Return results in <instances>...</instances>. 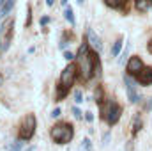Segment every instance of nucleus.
<instances>
[{
	"label": "nucleus",
	"mask_w": 152,
	"mask_h": 151,
	"mask_svg": "<svg viewBox=\"0 0 152 151\" xmlns=\"http://www.w3.org/2000/svg\"><path fill=\"white\" fill-rule=\"evenodd\" d=\"M78 62H80L81 76H83L85 80H88V78H92V76L96 75V73H94V55H88V53H87V46H85V44L80 48Z\"/></svg>",
	"instance_id": "obj_1"
},
{
	"label": "nucleus",
	"mask_w": 152,
	"mask_h": 151,
	"mask_svg": "<svg viewBox=\"0 0 152 151\" xmlns=\"http://www.w3.org/2000/svg\"><path fill=\"white\" fill-rule=\"evenodd\" d=\"M51 139L57 142V144H67V142H71V139H73V135H75V132H73V126L71 124H57V126H53L51 128Z\"/></svg>",
	"instance_id": "obj_2"
},
{
	"label": "nucleus",
	"mask_w": 152,
	"mask_h": 151,
	"mask_svg": "<svg viewBox=\"0 0 152 151\" xmlns=\"http://www.w3.org/2000/svg\"><path fill=\"white\" fill-rule=\"evenodd\" d=\"M36 115L34 114H28L25 119H23V123H21V126H20V137L23 139V141H30L32 137H34V133H36Z\"/></svg>",
	"instance_id": "obj_3"
},
{
	"label": "nucleus",
	"mask_w": 152,
	"mask_h": 151,
	"mask_svg": "<svg viewBox=\"0 0 152 151\" xmlns=\"http://www.w3.org/2000/svg\"><path fill=\"white\" fill-rule=\"evenodd\" d=\"M76 78V66L73 64H69V66H66L64 68V71H62V75H60V84L64 85V87H71L73 85V82H75Z\"/></svg>",
	"instance_id": "obj_4"
},
{
	"label": "nucleus",
	"mask_w": 152,
	"mask_h": 151,
	"mask_svg": "<svg viewBox=\"0 0 152 151\" xmlns=\"http://www.w3.org/2000/svg\"><path fill=\"white\" fill-rule=\"evenodd\" d=\"M103 117H106V121L110 124H115L118 121V117H120V107L117 103H113V101H110L108 109H106V114H103Z\"/></svg>",
	"instance_id": "obj_5"
},
{
	"label": "nucleus",
	"mask_w": 152,
	"mask_h": 151,
	"mask_svg": "<svg viewBox=\"0 0 152 151\" xmlns=\"http://www.w3.org/2000/svg\"><path fill=\"white\" fill-rule=\"evenodd\" d=\"M124 82H126V89H127V98H129V101H133V103L140 101V94H138V91H136V87H134V82H131L129 76H126Z\"/></svg>",
	"instance_id": "obj_6"
},
{
	"label": "nucleus",
	"mask_w": 152,
	"mask_h": 151,
	"mask_svg": "<svg viewBox=\"0 0 152 151\" xmlns=\"http://www.w3.org/2000/svg\"><path fill=\"white\" fill-rule=\"evenodd\" d=\"M87 39H88V44H90L96 52H103V43H101V38H99L92 29H87Z\"/></svg>",
	"instance_id": "obj_7"
},
{
	"label": "nucleus",
	"mask_w": 152,
	"mask_h": 151,
	"mask_svg": "<svg viewBox=\"0 0 152 151\" xmlns=\"http://www.w3.org/2000/svg\"><path fill=\"white\" fill-rule=\"evenodd\" d=\"M142 70H143V62H142V59H140V57H131L129 62H127V71H129L131 75H138Z\"/></svg>",
	"instance_id": "obj_8"
},
{
	"label": "nucleus",
	"mask_w": 152,
	"mask_h": 151,
	"mask_svg": "<svg viewBox=\"0 0 152 151\" xmlns=\"http://www.w3.org/2000/svg\"><path fill=\"white\" fill-rule=\"evenodd\" d=\"M136 76H138V82H140L142 85H149V84H152V68H143Z\"/></svg>",
	"instance_id": "obj_9"
},
{
	"label": "nucleus",
	"mask_w": 152,
	"mask_h": 151,
	"mask_svg": "<svg viewBox=\"0 0 152 151\" xmlns=\"http://www.w3.org/2000/svg\"><path fill=\"white\" fill-rule=\"evenodd\" d=\"M12 7H14V0H5L2 4V7H0V16H7Z\"/></svg>",
	"instance_id": "obj_10"
},
{
	"label": "nucleus",
	"mask_w": 152,
	"mask_h": 151,
	"mask_svg": "<svg viewBox=\"0 0 152 151\" xmlns=\"http://www.w3.org/2000/svg\"><path fill=\"white\" fill-rule=\"evenodd\" d=\"M134 7H136L138 11H147V9L151 7V2H149V0H136Z\"/></svg>",
	"instance_id": "obj_11"
},
{
	"label": "nucleus",
	"mask_w": 152,
	"mask_h": 151,
	"mask_svg": "<svg viewBox=\"0 0 152 151\" xmlns=\"http://www.w3.org/2000/svg\"><path fill=\"white\" fill-rule=\"evenodd\" d=\"M120 52H122V39H117V41L113 43V48H112V55L117 57Z\"/></svg>",
	"instance_id": "obj_12"
},
{
	"label": "nucleus",
	"mask_w": 152,
	"mask_h": 151,
	"mask_svg": "<svg viewBox=\"0 0 152 151\" xmlns=\"http://www.w3.org/2000/svg\"><path fill=\"white\" fill-rule=\"evenodd\" d=\"M21 148H23V142H20V141H14L12 144H9L5 150L7 151H21Z\"/></svg>",
	"instance_id": "obj_13"
},
{
	"label": "nucleus",
	"mask_w": 152,
	"mask_h": 151,
	"mask_svg": "<svg viewBox=\"0 0 152 151\" xmlns=\"http://www.w3.org/2000/svg\"><path fill=\"white\" fill-rule=\"evenodd\" d=\"M104 2H106L110 7H122L127 0H104Z\"/></svg>",
	"instance_id": "obj_14"
},
{
	"label": "nucleus",
	"mask_w": 152,
	"mask_h": 151,
	"mask_svg": "<svg viewBox=\"0 0 152 151\" xmlns=\"http://www.w3.org/2000/svg\"><path fill=\"white\" fill-rule=\"evenodd\" d=\"M64 16H66V20H67L69 23H75V16H73V11H71L69 7L64 11Z\"/></svg>",
	"instance_id": "obj_15"
},
{
	"label": "nucleus",
	"mask_w": 152,
	"mask_h": 151,
	"mask_svg": "<svg viewBox=\"0 0 152 151\" xmlns=\"http://www.w3.org/2000/svg\"><path fill=\"white\" fill-rule=\"evenodd\" d=\"M94 73H96V75L101 73V64H99V59H97L96 55H94Z\"/></svg>",
	"instance_id": "obj_16"
},
{
	"label": "nucleus",
	"mask_w": 152,
	"mask_h": 151,
	"mask_svg": "<svg viewBox=\"0 0 152 151\" xmlns=\"http://www.w3.org/2000/svg\"><path fill=\"white\" fill-rule=\"evenodd\" d=\"M75 100H76V103H81V101H83V96H81V91H76V93H75Z\"/></svg>",
	"instance_id": "obj_17"
},
{
	"label": "nucleus",
	"mask_w": 152,
	"mask_h": 151,
	"mask_svg": "<svg viewBox=\"0 0 152 151\" xmlns=\"http://www.w3.org/2000/svg\"><path fill=\"white\" fill-rule=\"evenodd\" d=\"M73 114H75L76 119H81V110H80L78 107H75V109H73Z\"/></svg>",
	"instance_id": "obj_18"
},
{
	"label": "nucleus",
	"mask_w": 152,
	"mask_h": 151,
	"mask_svg": "<svg viewBox=\"0 0 152 151\" xmlns=\"http://www.w3.org/2000/svg\"><path fill=\"white\" fill-rule=\"evenodd\" d=\"M90 148H92L90 141H88V139H85V141H83V150H90Z\"/></svg>",
	"instance_id": "obj_19"
},
{
	"label": "nucleus",
	"mask_w": 152,
	"mask_h": 151,
	"mask_svg": "<svg viewBox=\"0 0 152 151\" xmlns=\"http://www.w3.org/2000/svg\"><path fill=\"white\" fill-rule=\"evenodd\" d=\"M145 109H147V110H152V98L147 101V103H145Z\"/></svg>",
	"instance_id": "obj_20"
},
{
	"label": "nucleus",
	"mask_w": 152,
	"mask_h": 151,
	"mask_svg": "<svg viewBox=\"0 0 152 151\" xmlns=\"http://www.w3.org/2000/svg\"><path fill=\"white\" fill-rule=\"evenodd\" d=\"M51 115H53V117H58V115H60V109H55V110L51 112Z\"/></svg>",
	"instance_id": "obj_21"
},
{
	"label": "nucleus",
	"mask_w": 152,
	"mask_h": 151,
	"mask_svg": "<svg viewBox=\"0 0 152 151\" xmlns=\"http://www.w3.org/2000/svg\"><path fill=\"white\" fill-rule=\"evenodd\" d=\"M64 57H66L67 61H71V59H73V53H71V52H66V53H64Z\"/></svg>",
	"instance_id": "obj_22"
},
{
	"label": "nucleus",
	"mask_w": 152,
	"mask_h": 151,
	"mask_svg": "<svg viewBox=\"0 0 152 151\" xmlns=\"http://www.w3.org/2000/svg\"><path fill=\"white\" fill-rule=\"evenodd\" d=\"M48 21H50V18H46V16H44V18H41V25H46Z\"/></svg>",
	"instance_id": "obj_23"
},
{
	"label": "nucleus",
	"mask_w": 152,
	"mask_h": 151,
	"mask_svg": "<svg viewBox=\"0 0 152 151\" xmlns=\"http://www.w3.org/2000/svg\"><path fill=\"white\" fill-rule=\"evenodd\" d=\"M85 119H87V121H92V119H94V115H92L90 112H87V115H85Z\"/></svg>",
	"instance_id": "obj_24"
},
{
	"label": "nucleus",
	"mask_w": 152,
	"mask_h": 151,
	"mask_svg": "<svg viewBox=\"0 0 152 151\" xmlns=\"http://www.w3.org/2000/svg\"><path fill=\"white\" fill-rule=\"evenodd\" d=\"M53 2H55V0H46V4H48V5H53Z\"/></svg>",
	"instance_id": "obj_25"
},
{
	"label": "nucleus",
	"mask_w": 152,
	"mask_h": 151,
	"mask_svg": "<svg viewBox=\"0 0 152 151\" xmlns=\"http://www.w3.org/2000/svg\"><path fill=\"white\" fill-rule=\"evenodd\" d=\"M149 50H151V52H152V41H151V43H149Z\"/></svg>",
	"instance_id": "obj_26"
},
{
	"label": "nucleus",
	"mask_w": 152,
	"mask_h": 151,
	"mask_svg": "<svg viewBox=\"0 0 152 151\" xmlns=\"http://www.w3.org/2000/svg\"><path fill=\"white\" fill-rule=\"evenodd\" d=\"M62 4H64V5H66V4H67V0H62Z\"/></svg>",
	"instance_id": "obj_27"
},
{
	"label": "nucleus",
	"mask_w": 152,
	"mask_h": 151,
	"mask_svg": "<svg viewBox=\"0 0 152 151\" xmlns=\"http://www.w3.org/2000/svg\"><path fill=\"white\" fill-rule=\"evenodd\" d=\"M4 2H5V0H0V7H2V4H4Z\"/></svg>",
	"instance_id": "obj_28"
},
{
	"label": "nucleus",
	"mask_w": 152,
	"mask_h": 151,
	"mask_svg": "<svg viewBox=\"0 0 152 151\" xmlns=\"http://www.w3.org/2000/svg\"><path fill=\"white\" fill-rule=\"evenodd\" d=\"M27 151H34V148H28V150H27Z\"/></svg>",
	"instance_id": "obj_29"
},
{
	"label": "nucleus",
	"mask_w": 152,
	"mask_h": 151,
	"mask_svg": "<svg viewBox=\"0 0 152 151\" xmlns=\"http://www.w3.org/2000/svg\"><path fill=\"white\" fill-rule=\"evenodd\" d=\"M78 4H83V0H78Z\"/></svg>",
	"instance_id": "obj_30"
}]
</instances>
